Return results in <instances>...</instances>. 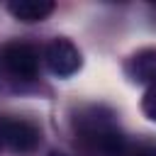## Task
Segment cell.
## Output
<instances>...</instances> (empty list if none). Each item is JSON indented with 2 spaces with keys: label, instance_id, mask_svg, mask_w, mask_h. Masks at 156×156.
<instances>
[{
  "label": "cell",
  "instance_id": "1",
  "mask_svg": "<svg viewBox=\"0 0 156 156\" xmlns=\"http://www.w3.org/2000/svg\"><path fill=\"white\" fill-rule=\"evenodd\" d=\"M73 127L78 132V136L98 154L102 156H124L127 151V141L117 127V122L112 119V112H107L105 107H85L76 115Z\"/></svg>",
  "mask_w": 156,
  "mask_h": 156
},
{
  "label": "cell",
  "instance_id": "2",
  "mask_svg": "<svg viewBox=\"0 0 156 156\" xmlns=\"http://www.w3.org/2000/svg\"><path fill=\"white\" fill-rule=\"evenodd\" d=\"M44 58H46L49 71L58 78H68V76L78 73V68H80V51L68 39H54L46 46Z\"/></svg>",
  "mask_w": 156,
  "mask_h": 156
},
{
  "label": "cell",
  "instance_id": "3",
  "mask_svg": "<svg viewBox=\"0 0 156 156\" xmlns=\"http://www.w3.org/2000/svg\"><path fill=\"white\" fill-rule=\"evenodd\" d=\"M2 63L17 78H34L37 71H39V54H37L34 46L22 44V41H15V44H7L5 46Z\"/></svg>",
  "mask_w": 156,
  "mask_h": 156
},
{
  "label": "cell",
  "instance_id": "4",
  "mask_svg": "<svg viewBox=\"0 0 156 156\" xmlns=\"http://www.w3.org/2000/svg\"><path fill=\"white\" fill-rule=\"evenodd\" d=\"M2 139H5V146L15 149V151H32L39 141V132L29 122L2 119Z\"/></svg>",
  "mask_w": 156,
  "mask_h": 156
},
{
  "label": "cell",
  "instance_id": "5",
  "mask_svg": "<svg viewBox=\"0 0 156 156\" xmlns=\"http://www.w3.org/2000/svg\"><path fill=\"white\" fill-rule=\"evenodd\" d=\"M127 73L139 83L156 85V49L151 46V49L136 51L127 63Z\"/></svg>",
  "mask_w": 156,
  "mask_h": 156
},
{
  "label": "cell",
  "instance_id": "6",
  "mask_svg": "<svg viewBox=\"0 0 156 156\" xmlns=\"http://www.w3.org/2000/svg\"><path fill=\"white\" fill-rule=\"evenodd\" d=\"M10 15L22 22H41L54 12V2L49 0H15L7 5Z\"/></svg>",
  "mask_w": 156,
  "mask_h": 156
},
{
  "label": "cell",
  "instance_id": "7",
  "mask_svg": "<svg viewBox=\"0 0 156 156\" xmlns=\"http://www.w3.org/2000/svg\"><path fill=\"white\" fill-rule=\"evenodd\" d=\"M141 110L149 119L156 122V88H151L146 95H144V102H141Z\"/></svg>",
  "mask_w": 156,
  "mask_h": 156
},
{
  "label": "cell",
  "instance_id": "8",
  "mask_svg": "<svg viewBox=\"0 0 156 156\" xmlns=\"http://www.w3.org/2000/svg\"><path fill=\"white\" fill-rule=\"evenodd\" d=\"M134 156H156V144H144V146H136Z\"/></svg>",
  "mask_w": 156,
  "mask_h": 156
},
{
  "label": "cell",
  "instance_id": "9",
  "mask_svg": "<svg viewBox=\"0 0 156 156\" xmlns=\"http://www.w3.org/2000/svg\"><path fill=\"white\" fill-rule=\"evenodd\" d=\"M5 146V139H2V119H0V149Z\"/></svg>",
  "mask_w": 156,
  "mask_h": 156
},
{
  "label": "cell",
  "instance_id": "10",
  "mask_svg": "<svg viewBox=\"0 0 156 156\" xmlns=\"http://www.w3.org/2000/svg\"><path fill=\"white\" fill-rule=\"evenodd\" d=\"M51 156H63V154H51Z\"/></svg>",
  "mask_w": 156,
  "mask_h": 156
}]
</instances>
